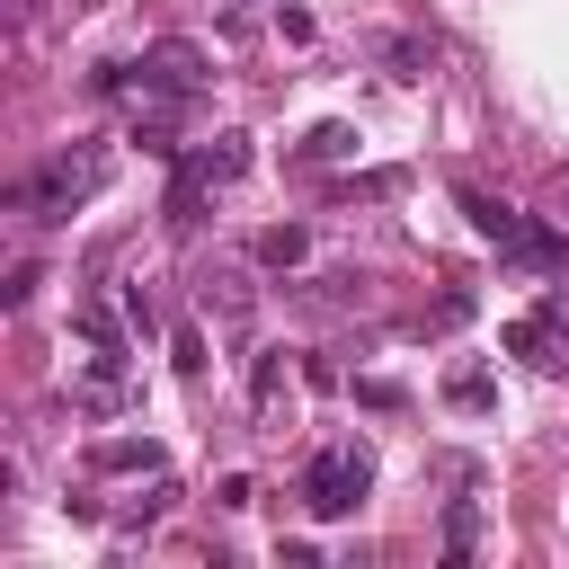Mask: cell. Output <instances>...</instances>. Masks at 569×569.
<instances>
[{"label": "cell", "mask_w": 569, "mask_h": 569, "mask_svg": "<svg viewBox=\"0 0 569 569\" xmlns=\"http://www.w3.org/2000/svg\"><path fill=\"white\" fill-rule=\"evenodd\" d=\"M107 178H116V142H107V133H80V142H62L36 178H18L9 204H18L27 222H62V213H80Z\"/></svg>", "instance_id": "6da1fadb"}, {"label": "cell", "mask_w": 569, "mask_h": 569, "mask_svg": "<svg viewBox=\"0 0 569 569\" xmlns=\"http://www.w3.org/2000/svg\"><path fill=\"white\" fill-rule=\"evenodd\" d=\"M462 213H471V231L507 258V267H525V276H569V240L560 231H542L533 213H516L507 196H480V187H462Z\"/></svg>", "instance_id": "7a4b0ae2"}, {"label": "cell", "mask_w": 569, "mask_h": 569, "mask_svg": "<svg viewBox=\"0 0 569 569\" xmlns=\"http://www.w3.org/2000/svg\"><path fill=\"white\" fill-rule=\"evenodd\" d=\"M240 169H249V133L187 142V151H178V178H169V222H178V231H196V204H204L213 187H231Z\"/></svg>", "instance_id": "3957f363"}, {"label": "cell", "mask_w": 569, "mask_h": 569, "mask_svg": "<svg viewBox=\"0 0 569 569\" xmlns=\"http://www.w3.org/2000/svg\"><path fill=\"white\" fill-rule=\"evenodd\" d=\"M365 489H373V453H365L356 436L320 445V453H311V471H302V507H311V516H329V525H338V516H356V507H365Z\"/></svg>", "instance_id": "277c9868"}, {"label": "cell", "mask_w": 569, "mask_h": 569, "mask_svg": "<svg viewBox=\"0 0 569 569\" xmlns=\"http://www.w3.org/2000/svg\"><path fill=\"white\" fill-rule=\"evenodd\" d=\"M507 356H525L533 373H560V293L533 302L525 320H507Z\"/></svg>", "instance_id": "5b68a950"}, {"label": "cell", "mask_w": 569, "mask_h": 569, "mask_svg": "<svg viewBox=\"0 0 569 569\" xmlns=\"http://www.w3.org/2000/svg\"><path fill=\"white\" fill-rule=\"evenodd\" d=\"M89 462L98 471H160V445L151 436H107V445H89Z\"/></svg>", "instance_id": "8992f818"}, {"label": "cell", "mask_w": 569, "mask_h": 569, "mask_svg": "<svg viewBox=\"0 0 569 569\" xmlns=\"http://www.w3.org/2000/svg\"><path fill=\"white\" fill-rule=\"evenodd\" d=\"M302 258H311V231H302V222L258 231V267H302Z\"/></svg>", "instance_id": "52a82bcc"}, {"label": "cell", "mask_w": 569, "mask_h": 569, "mask_svg": "<svg viewBox=\"0 0 569 569\" xmlns=\"http://www.w3.org/2000/svg\"><path fill=\"white\" fill-rule=\"evenodd\" d=\"M471 542H480V516H471V498H453L445 507V560H471Z\"/></svg>", "instance_id": "ba28073f"}, {"label": "cell", "mask_w": 569, "mask_h": 569, "mask_svg": "<svg viewBox=\"0 0 569 569\" xmlns=\"http://www.w3.org/2000/svg\"><path fill=\"white\" fill-rule=\"evenodd\" d=\"M302 151H311V160H347V151H356V124H311Z\"/></svg>", "instance_id": "9c48e42d"}, {"label": "cell", "mask_w": 569, "mask_h": 569, "mask_svg": "<svg viewBox=\"0 0 569 569\" xmlns=\"http://www.w3.org/2000/svg\"><path fill=\"white\" fill-rule=\"evenodd\" d=\"M445 400H453V409H489V400H498V382H489V373H453V382H445Z\"/></svg>", "instance_id": "30bf717a"}, {"label": "cell", "mask_w": 569, "mask_h": 569, "mask_svg": "<svg viewBox=\"0 0 569 569\" xmlns=\"http://www.w3.org/2000/svg\"><path fill=\"white\" fill-rule=\"evenodd\" d=\"M276 382H284V347H267V356H258V373H249V400L267 409V400H276Z\"/></svg>", "instance_id": "8fae6325"}, {"label": "cell", "mask_w": 569, "mask_h": 569, "mask_svg": "<svg viewBox=\"0 0 569 569\" xmlns=\"http://www.w3.org/2000/svg\"><path fill=\"white\" fill-rule=\"evenodd\" d=\"M169 365H178V373H204V338H196V329H169Z\"/></svg>", "instance_id": "7c38bea8"}, {"label": "cell", "mask_w": 569, "mask_h": 569, "mask_svg": "<svg viewBox=\"0 0 569 569\" xmlns=\"http://www.w3.org/2000/svg\"><path fill=\"white\" fill-rule=\"evenodd\" d=\"M382 53H391V71H400V80H418V62H427V44H418V36H391Z\"/></svg>", "instance_id": "4fadbf2b"}]
</instances>
